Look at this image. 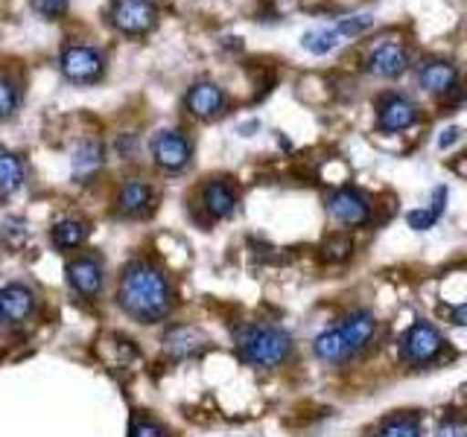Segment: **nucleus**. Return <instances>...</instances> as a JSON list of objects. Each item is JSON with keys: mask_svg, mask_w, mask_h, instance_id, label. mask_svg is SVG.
I'll return each mask as SVG.
<instances>
[{"mask_svg": "<svg viewBox=\"0 0 467 437\" xmlns=\"http://www.w3.org/2000/svg\"><path fill=\"white\" fill-rule=\"evenodd\" d=\"M117 303L140 324H155L172 310L170 277L150 259L129 262L120 274V286H117Z\"/></svg>", "mask_w": 467, "mask_h": 437, "instance_id": "1", "label": "nucleus"}, {"mask_svg": "<svg viewBox=\"0 0 467 437\" xmlns=\"http://www.w3.org/2000/svg\"><path fill=\"white\" fill-rule=\"evenodd\" d=\"M377 335V318L371 310H354L348 312L339 324L325 330L313 341V353L327 364H345L359 356Z\"/></svg>", "mask_w": 467, "mask_h": 437, "instance_id": "2", "label": "nucleus"}, {"mask_svg": "<svg viewBox=\"0 0 467 437\" xmlns=\"http://www.w3.org/2000/svg\"><path fill=\"white\" fill-rule=\"evenodd\" d=\"M234 344L245 364L252 368H277L292 353V335L277 324H243L234 332Z\"/></svg>", "mask_w": 467, "mask_h": 437, "instance_id": "3", "label": "nucleus"}, {"mask_svg": "<svg viewBox=\"0 0 467 437\" xmlns=\"http://www.w3.org/2000/svg\"><path fill=\"white\" fill-rule=\"evenodd\" d=\"M58 67H62L67 82L94 85L106 76V56L91 47V44H70L58 56Z\"/></svg>", "mask_w": 467, "mask_h": 437, "instance_id": "4", "label": "nucleus"}, {"mask_svg": "<svg viewBox=\"0 0 467 437\" xmlns=\"http://www.w3.org/2000/svg\"><path fill=\"white\" fill-rule=\"evenodd\" d=\"M152 160L164 172H184L193 160V140L182 128H164L152 137Z\"/></svg>", "mask_w": 467, "mask_h": 437, "instance_id": "5", "label": "nucleus"}, {"mask_svg": "<svg viewBox=\"0 0 467 437\" xmlns=\"http://www.w3.org/2000/svg\"><path fill=\"white\" fill-rule=\"evenodd\" d=\"M109 18L117 33L146 36L158 21V6L152 0H114Z\"/></svg>", "mask_w": 467, "mask_h": 437, "instance_id": "6", "label": "nucleus"}, {"mask_svg": "<svg viewBox=\"0 0 467 437\" xmlns=\"http://www.w3.org/2000/svg\"><path fill=\"white\" fill-rule=\"evenodd\" d=\"M444 339L430 320H418L400 335V359L409 364H427L441 353Z\"/></svg>", "mask_w": 467, "mask_h": 437, "instance_id": "7", "label": "nucleus"}, {"mask_svg": "<svg viewBox=\"0 0 467 437\" xmlns=\"http://www.w3.org/2000/svg\"><path fill=\"white\" fill-rule=\"evenodd\" d=\"M327 210L339 225L357 228L371 218V201L357 187H339L327 196Z\"/></svg>", "mask_w": 467, "mask_h": 437, "instance_id": "8", "label": "nucleus"}, {"mask_svg": "<svg viewBox=\"0 0 467 437\" xmlns=\"http://www.w3.org/2000/svg\"><path fill=\"white\" fill-rule=\"evenodd\" d=\"M184 108L193 114V117H199V120H216V117L225 114L228 97H225V91L216 82L199 79V82H193V85L187 87Z\"/></svg>", "mask_w": 467, "mask_h": 437, "instance_id": "9", "label": "nucleus"}, {"mask_svg": "<svg viewBox=\"0 0 467 437\" xmlns=\"http://www.w3.org/2000/svg\"><path fill=\"white\" fill-rule=\"evenodd\" d=\"M65 271H67V283L77 295H82L88 300L99 298L102 283H106V271H102V262L94 254L73 257Z\"/></svg>", "mask_w": 467, "mask_h": 437, "instance_id": "10", "label": "nucleus"}, {"mask_svg": "<svg viewBox=\"0 0 467 437\" xmlns=\"http://www.w3.org/2000/svg\"><path fill=\"white\" fill-rule=\"evenodd\" d=\"M409 67V50L400 41H379L365 58V70L379 79H398Z\"/></svg>", "mask_w": 467, "mask_h": 437, "instance_id": "11", "label": "nucleus"}, {"mask_svg": "<svg viewBox=\"0 0 467 437\" xmlns=\"http://www.w3.org/2000/svg\"><path fill=\"white\" fill-rule=\"evenodd\" d=\"M155 208V189L150 181L143 178H126L117 189V198H114V210L126 216V218H140V216H150Z\"/></svg>", "mask_w": 467, "mask_h": 437, "instance_id": "12", "label": "nucleus"}, {"mask_svg": "<svg viewBox=\"0 0 467 437\" xmlns=\"http://www.w3.org/2000/svg\"><path fill=\"white\" fill-rule=\"evenodd\" d=\"M36 312V291L24 283L0 286V327H15Z\"/></svg>", "mask_w": 467, "mask_h": 437, "instance_id": "13", "label": "nucleus"}, {"mask_svg": "<svg viewBox=\"0 0 467 437\" xmlns=\"http://www.w3.org/2000/svg\"><path fill=\"white\" fill-rule=\"evenodd\" d=\"M418 120V106L403 94H386L377 102V126L379 131H406L409 126H415Z\"/></svg>", "mask_w": 467, "mask_h": 437, "instance_id": "14", "label": "nucleus"}, {"mask_svg": "<svg viewBox=\"0 0 467 437\" xmlns=\"http://www.w3.org/2000/svg\"><path fill=\"white\" fill-rule=\"evenodd\" d=\"M204 347H208V335H204L199 327H190V324H175L164 335V353L175 361L196 359Z\"/></svg>", "mask_w": 467, "mask_h": 437, "instance_id": "15", "label": "nucleus"}, {"mask_svg": "<svg viewBox=\"0 0 467 437\" xmlns=\"http://www.w3.org/2000/svg\"><path fill=\"white\" fill-rule=\"evenodd\" d=\"M202 208L211 218H231L237 213V189L225 178H211L202 187Z\"/></svg>", "mask_w": 467, "mask_h": 437, "instance_id": "16", "label": "nucleus"}, {"mask_svg": "<svg viewBox=\"0 0 467 437\" xmlns=\"http://www.w3.org/2000/svg\"><path fill=\"white\" fill-rule=\"evenodd\" d=\"M418 85L430 94H450L459 85V67L447 58H430L418 67Z\"/></svg>", "mask_w": 467, "mask_h": 437, "instance_id": "17", "label": "nucleus"}, {"mask_svg": "<svg viewBox=\"0 0 467 437\" xmlns=\"http://www.w3.org/2000/svg\"><path fill=\"white\" fill-rule=\"evenodd\" d=\"M102 164H106V143L97 137H85L70 155V169H73V178L77 181L94 178V175L102 169Z\"/></svg>", "mask_w": 467, "mask_h": 437, "instance_id": "18", "label": "nucleus"}, {"mask_svg": "<svg viewBox=\"0 0 467 437\" xmlns=\"http://www.w3.org/2000/svg\"><path fill=\"white\" fill-rule=\"evenodd\" d=\"M26 181V167L21 155H15L0 146V198L15 196Z\"/></svg>", "mask_w": 467, "mask_h": 437, "instance_id": "19", "label": "nucleus"}, {"mask_svg": "<svg viewBox=\"0 0 467 437\" xmlns=\"http://www.w3.org/2000/svg\"><path fill=\"white\" fill-rule=\"evenodd\" d=\"M50 239L58 251H77V248H82V242L88 239V225L82 218H73V216L58 218L50 230Z\"/></svg>", "mask_w": 467, "mask_h": 437, "instance_id": "20", "label": "nucleus"}, {"mask_svg": "<svg viewBox=\"0 0 467 437\" xmlns=\"http://www.w3.org/2000/svg\"><path fill=\"white\" fill-rule=\"evenodd\" d=\"M374 437H423V422L415 414H389L377 422Z\"/></svg>", "mask_w": 467, "mask_h": 437, "instance_id": "21", "label": "nucleus"}, {"mask_svg": "<svg viewBox=\"0 0 467 437\" xmlns=\"http://www.w3.org/2000/svg\"><path fill=\"white\" fill-rule=\"evenodd\" d=\"M444 204H447V187H435V189H432V201L427 204V208L412 210V213L406 216L409 228H415V230H430V228L438 222V218H441Z\"/></svg>", "mask_w": 467, "mask_h": 437, "instance_id": "22", "label": "nucleus"}, {"mask_svg": "<svg viewBox=\"0 0 467 437\" xmlns=\"http://www.w3.org/2000/svg\"><path fill=\"white\" fill-rule=\"evenodd\" d=\"M342 41H345L342 33L333 24V26H318V29H310V33H304L301 36V47L306 53H313V56H327L330 50L339 47Z\"/></svg>", "mask_w": 467, "mask_h": 437, "instance_id": "23", "label": "nucleus"}, {"mask_svg": "<svg viewBox=\"0 0 467 437\" xmlns=\"http://www.w3.org/2000/svg\"><path fill=\"white\" fill-rule=\"evenodd\" d=\"M21 108V87L12 76L0 73V120H9Z\"/></svg>", "mask_w": 467, "mask_h": 437, "instance_id": "24", "label": "nucleus"}, {"mask_svg": "<svg viewBox=\"0 0 467 437\" xmlns=\"http://www.w3.org/2000/svg\"><path fill=\"white\" fill-rule=\"evenodd\" d=\"M129 437H170V432L161 426L158 420L146 417V414H135L129 426Z\"/></svg>", "mask_w": 467, "mask_h": 437, "instance_id": "25", "label": "nucleus"}, {"mask_svg": "<svg viewBox=\"0 0 467 437\" xmlns=\"http://www.w3.org/2000/svg\"><path fill=\"white\" fill-rule=\"evenodd\" d=\"M374 26V18L371 15H348V18H342L339 24H336V29L342 33V38H354V36H362L365 29Z\"/></svg>", "mask_w": 467, "mask_h": 437, "instance_id": "26", "label": "nucleus"}, {"mask_svg": "<svg viewBox=\"0 0 467 437\" xmlns=\"http://www.w3.org/2000/svg\"><path fill=\"white\" fill-rule=\"evenodd\" d=\"M67 4L70 0H33V9L44 21H58L67 12Z\"/></svg>", "mask_w": 467, "mask_h": 437, "instance_id": "27", "label": "nucleus"}, {"mask_svg": "<svg viewBox=\"0 0 467 437\" xmlns=\"http://www.w3.org/2000/svg\"><path fill=\"white\" fill-rule=\"evenodd\" d=\"M435 437H467V417H447L441 420Z\"/></svg>", "mask_w": 467, "mask_h": 437, "instance_id": "28", "label": "nucleus"}, {"mask_svg": "<svg viewBox=\"0 0 467 437\" xmlns=\"http://www.w3.org/2000/svg\"><path fill=\"white\" fill-rule=\"evenodd\" d=\"M350 254V239L348 237H342V233H339V237H330L327 242H325V257L327 259H345Z\"/></svg>", "mask_w": 467, "mask_h": 437, "instance_id": "29", "label": "nucleus"}, {"mask_svg": "<svg viewBox=\"0 0 467 437\" xmlns=\"http://www.w3.org/2000/svg\"><path fill=\"white\" fill-rule=\"evenodd\" d=\"M117 152H120L123 158H131L138 152V135H120L117 137Z\"/></svg>", "mask_w": 467, "mask_h": 437, "instance_id": "30", "label": "nucleus"}, {"mask_svg": "<svg viewBox=\"0 0 467 437\" xmlns=\"http://www.w3.org/2000/svg\"><path fill=\"white\" fill-rule=\"evenodd\" d=\"M452 140H459V128H447L444 135H441V140H438V146H441V149H447Z\"/></svg>", "mask_w": 467, "mask_h": 437, "instance_id": "31", "label": "nucleus"}, {"mask_svg": "<svg viewBox=\"0 0 467 437\" xmlns=\"http://www.w3.org/2000/svg\"><path fill=\"white\" fill-rule=\"evenodd\" d=\"M456 318H459V324H467V303H464L462 310L456 312Z\"/></svg>", "mask_w": 467, "mask_h": 437, "instance_id": "32", "label": "nucleus"}]
</instances>
